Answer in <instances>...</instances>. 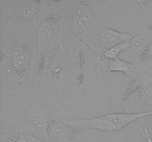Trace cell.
<instances>
[{"mask_svg":"<svg viewBox=\"0 0 152 142\" xmlns=\"http://www.w3.org/2000/svg\"><path fill=\"white\" fill-rule=\"evenodd\" d=\"M144 41H145L142 38H141L140 36H138L137 38H134V39L117 44V45L106 50L105 51L102 52L100 54L96 55V56L91 64V67H93L96 64H101L102 66L104 64V61L105 59H109L110 61L114 60V59H117V56L122 52L125 51V50L132 47H140L143 44Z\"/></svg>","mask_w":152,"mask_h":142,"instance_id":"8fae6325","label":"cell"},{"mask_svg":"<svg viewBox=\"0 0 152 142\" xmlns=\"http://www.w3.org/2000/svg\"><path fill=\"white\" fill-rule=\"evenodd\" d=\"M141 8L152 16V1H137Z\"/></svg>","mask_w":152,"mask_h":142,"instance_id":"2e32d148","label":"cell"},{"mask_svg":"<svg viewBox=\"0 0 152 142\" xmlns=\"http://www.w3.org/2000/svg\"><path fill=\"white\" fill-rule=\"evenodd\" d=\"M69 59L66 52L62 53L55 59L50 69L58 99L64 104L71 103L73 92L78 84Z\"/></svg>","mask_w":152,"mask_h":142,"instance_id":"8992f818","label":"cell"},{"mask_svg":"<svg viewBox=\"0 0 152 142\" xmlns=\"http://www.w3.org/2000/svg\"><path fill=\"white\" fill-rule=\"evenodd\" d=\"M152 114L151 112H110L106 115L83 119H62L64 122L77 128L99 131L101 133H110L119 131L129 124Z\"/></svg>","mask_w":152,"mask_h":142,"instance_id":"5b68a950","label":"cell"},{"mask_svg":"<svg viewBox=\"0 0 152 142\" xmlns=\"http://www.w3.org/2000/svg\"><path fill=\"white\" fill-rule=\"evenodd\" d=\"M138 67H139V65L137 64L127 62L119 58L109 61L107 65L105 64L102 66V68H105L109 72L113 81H114V78L112 75V72H123L126 76H129L134 73L137 70Z\"/></svg>","mask_w":152,"mask_h":142,"instance_id":"7c38bea8","label":"cell"},{"mask_svg":"<svg viewBox=\"0 0 152 142\" xmlns=\"http://www.w3.org/2000/svg\"><path fill=\"white\" fill-rule=\"evenodd\" d=\"M139 65L137 70L126 76L113 95V112H140L152 111V64Z\"/></svg>","mask_w":152,"mask_h":142,"instance_id":"3957f363","label":"cell"},{"mask_svg":"<svg viewBox=\"0 0 152 142\" xmlns=\"http://www.w3.org/2000/svg\"><path fill=\"white\" fill-rule=\"evenodd\" d=\"M99 1H65V26L78 44H87V34L91 27L99 21Z\"/></svg>","mask_w":152,"mask_h":142,"instance_id":"277c9868","label":"cell"},{"mask_svg":"<svg viewBox=\"0 0 152 142\" xmlns=\"http://www.w3.org/2000/svg\"><path fill=\"white\" fill-rule=\"evenodd\" d=\"M3 142H47L30 133L1 130L0 134Z\"/></svg>","mask_w":152,"mask_h":142,"instance_id":"4fadbf2b","label":"cell"},{"mask_svg":"<svg viewBox=\"0 0 152 142\" xmlns=\"http://www.w3.org/2000/svg\"><path fill=\"white\" fill-rule=\"evenodd\" d=\"M53 112L54 106L53 105L39 101H32L19 106L16 113L18 122H20L22 129L34 132L35 127L42 130L49 121L55 118Z\"/></svg>","mask_w":152,"mask_h":142,"instance_id":"9c48e42d","label":"cell"},{"mask_svg":"<svg viewBox=\"0 0 152 142\" xmlns=\"http://www.w3.org/2000/svg\"><path fill=\"white\" fill-rule=\"evenodd\" d=\"M135 64L140 65L152 64V39L144 41L136 53Z\"/></svg>","mask_w":152,"mask_h":142,"instance_id":"5bb4252c","label":"cell"},{"mask_svg":"<svg viewBox=\"0 0 152 142\" xmlns=\"http://www.w3.org/2000/svg\"><path fill=\"white\" fill-rule=\"evenodd\" d=\"M142 138L144 139V142H152L151 138L148 135H145L142 136Z\"/></svg>","mask_w":152,"mask_h":142,"instance_id":"ac0fdd59","label":"cell"},{"mask_svg":"<svg viewBox=\"0 0 152 142\" xmlns=\"http://www.w3.org/2000/svg\"><path fill=\"white\" fill-rule=\"evenodd\" d=\"M43 0H1L0 20L1 22H36L44 8Z\"/></svg>","mask_w":152,"mask_h":142,"instance_id":"52a82bcc","label":"cell"},{"mask_svg":"<svg viewBox=\"0 0 152 142\" xmlns=\"http://www.w3.org/2000/svg\"><path fill=\"white\" fill-rule=\"evenodd\" d=\"M136 129V128H135ZM137 130V129H136ZM144 139L142 138L141 135L140 134V133L137 130V135L136 138H128L126 139V140H122L118 142H144Z\"/></svg>","mask_w":152,"mask_h":142,"instance_id":"e0dca14e","label":"cell"},{"mask_svg":"<svg viewBox=\"0 0 152 142\" xmlns=\"http://www.w3.org/2000/svg\"><path fill=\"white\" fill-rule=\"evenodd\" d=\"M20 24L18 22L1 21V63L5 62L6 67H10L21 81L43 88L42 84L33 75L37 58V39L28 36V29L24 30L26 25Z\"/></svg>","mask_w":152,"mask_h":142,"instance_id":"7a4b0ae2","label":"cell"},{"mask_svg":"<svg viewBox=\"0 0 152 142\" xmlns=\"http://www.w3.org/2000/svg\"><path fill=\"white\" fill-rule=\"evenodd\" d=\"M137 121V124H134V127L138 130L140 134L141 135H148L152 140V114Z\"/></svg>","mask_w":152,"mask_h":142,"instance_id":"9a60e30c","label":"cell"},{"mask_svg":"<svg viewBox=\"0 0 152 142\" xmlns=\"http://www.w3.org/2000/svg\"><path fill=\"white\" fill-rule=\"evenodd\" d=\"M37 78L47 75L55 59L65 53L63 28L65 26V1H45L44 8L36 21Z\"/></svg>","mask_w":152,"mask_h":142,"instance_id":"6da1fadb","label":"cell"},{"mask_svg":"<svg viewBox=\"0 0 152 142\" xmlns=\"http://www.w3.org/2000/svg\"><path fill=\"white\" fill-rule=\"evenodd\" d=\"M140 36L137 32H121L111 29L99 22L91 27L87 34V45L97 55L108 49L125 42L134 39Z\"/></svg>","mask_w":152,"mask_h":142,"instance_id":"ba28073f","label":"cell"},{"mask_svg":"<svg viewBox=\"0 0 152 142\" xmlns=\"http://www.w3.org/2000/svg\"><path fill=\"white\" fill-rule=\"evenodd\" d=\"M45 135L53 142H77L94 130L77 128L64 122L63 120L53 118L42 129Z\"/></svg>","mask_w":152,"mask_h":142,"instance_id":"30bf717a","label":"cell"}]
</instances>
